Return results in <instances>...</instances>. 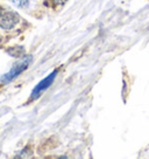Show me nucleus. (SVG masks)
I'll return each instance as SVG.
<instances>
[{
    "label": "nucleus",
    "instance_id": "1",
    "mask_svg": "<svg viewBox=\"0 0 149 159\" xmlns=\"http://www.w3.org/2000/svg\"><path fill=\"white\" fill-rule=\"evenodd\" d=\"M30 62H32V56H28V57L23 59L21 62H19L16 66H14V67H13V68H12L7 74L2 76L1 82H2V83H8L10 81H12L13 79H15L16 76H19L23 70H26V68L29 66Z\"/></svg>",
    "mask_w": 149,
    "mask_h": 159
},
{
    "label": "nucleus",
    "instance_id": "2",
    "mask_svg": "<svg viewBox=\"0 0 149 159\" xmlns=\"http://www.w3.org/2000/svg\"><path fill=\"white\" fill-rule=\"evenodd\" d=\"M19 15L11 11H0V27L4 30H11L19 22Z\"/></svg>",
    "mask_w": 149,
    "mask_h": 159
},
{
    "label": "nucleus",
    "instance_id": "3",
    "mask_svg": "<svg viewBox=\"0 0 149 159\" xmlns=\"http://www.w3.org/2000/svg\"><path fill=\"white\" fill-rule=\"evenodd\" d=\"M56 75H57V70H54L51 74L48 75L45 79L42 80L40 83L35 87L34 90H33V93H32V98H36V97H39L42 91H45V90L48 89L50 85L53 84L55 77H56Z\"/></svg>",
    "mask_w": 149,
    "mask_h": 159
},
{
    "label": "nucleus",
    "instance_id": "4",
    "mask_svg": "<svg viewBox=\"0 0 149 159\" xmlns=\"http://www.w3.org/2000/svg\"><path fill=\"white\" fill-rule=\"evenodd\" d=\"M12 1H13L18 7H21V8L28 6V2H29V0H12Z\"/></svg>",
    "mask_w": 149,
    "mask_h": 159
}]
</instances>
